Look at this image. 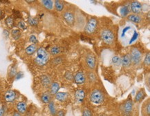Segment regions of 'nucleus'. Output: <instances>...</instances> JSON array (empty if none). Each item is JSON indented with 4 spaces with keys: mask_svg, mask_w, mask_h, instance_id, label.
Masks as SVG:
<instances>
[{
    "mask_svg": "<svg viewBox=\"0 0 150 116\" xmlns=\"http://www.w3.org/2000/svg\"><path fill=\"white\" fill-rule=\"evenodd\" d=\"M85 74L82 71L77 72L74 77V81L77 84H82L83 83H85Z\"/></svg>",
    "mask_w": 150,
    "mask_h": 116,
    "instance_id": "9b49d317",
    "label": "nucleus"
},
{
    "mask_svg": "<svg viewBox=\"0 0 150 116\" xmlns=\"http://www.w3.org/2000/svg\"><path fill=\"white\" fill-rule=\"evenodd\" d=\"M2 15H3V13L2 11H1V10L0 9V18L2 17Z\"/></svg>",
    "mask_w": 150,
    "mask_h": 116,
    "instance_id": "a19ab883",
    "label": "nucleus"
},
{
    "mask_svg": "<svg viewBox=\"0 0 150 116\" xmlns=\"http://www.w3.org/2000/svg\"><path fill=\"white\" fill-rule=\"evenodd\" d=\"M63 18L64 21L67 23V24L70 26H73L75 23V17L73 14L71 12H65L63 14Z\"/></svg>",
    "mask_w": 150,
    "mask_h": 116,
    "instance_id": "6e6552de",
    "label": "nucleus"
},
{
    "mask_svg": "<svg viewBox=\"0 0 150 116\" xmlns=\"http://www.w3.org/2000/svg\"><path fill=\"white\" fill-rule=\"evenodd\" d=\"M101 39L107 44H111L114 40V34L109 29H105L101 32Z\"/></svg>",
    "mask_w": 150,
    "mask_h": 116,
    "instance_id": "7ed1b4c3",
    "label": "nucleus"
},
{
    "mask_svg": "<svg viewBox=\"0 0 150 116\" xmlns=\"http://www.w3.org/2000/svg\"><path fill=\"white\" fill-rule=\"evenodd\" d=\"M129 13V9L127 6H123L120 9V14L123 17H127L128 14Z\"/></svg>",
    "mask_w": 150,
    "mask_h": 116,
    "instance_id": "cd10ccee",
    "label": "nucleus"
},
{
    "mask_svg": "<svg viewBox=\"0 0 150 116\" xmlns=\"http://www.w3.org/2000/svg\"><path fill=\"white\" fill-rule=\"evenodd\" d=\"M86 63L91 69H94L95 67V57L92 53L87 55L86 57Z\"/></svg>",
    "mask_w": 150,
    "mask_h": 116,
    "instance_id": "423d86ee",
    "label": "nucleus"
},
{
    "mask_svg": "<svg viewBox=\"0 0 150 116\" xmlns=\"http://www.w3.org/2000/svg\"><path fill=\"white\" fill-rule=\"evenodd\" d=\"M55 8L57 11L61 12V11H62L64 10V5L62 1H57H57H55Z\"/></svg>",
    "mask_w": 150,
    "mask_h": 116,
    "instance_id": "b1692460",
    "label": "nucleus"
},
{
    "mask_svg": "<svg viewBox=\"0 0 150 116\" xmlns=\"http://www.w3.org/2000/svg\"><path fill=\"white\" fill-rule=\"evenodd\" d=\"M59 89H60V84L57 82H53L50 87V94L55 95V94L58 93Z\"/></svg>",
    "mask_w": 150,
    "mask_h": 116,
    "instance_id": "dca6fc26",
    "label": "nucleus"
},
{
    "mask_svg": "<svg viewBox=\"0 0 150 116\" xmlns=\"http://www.w3.org/2000/svg\"><path fill=\"white\" fill-rule=\"evenodd\" d=\"M112 63L116 66H120L121 64V60H120V57L118 56L115 55L112 58Z\"/></svg>",
    "mask_w": 150,
    "mask_h": 116,
    "instance_id": "c756f323",
    "label": "nucleus"
},
{
    "mask_svg": "<svg viewBox=\"0 0 150 116\" xmlns=\"http://www.w3.org/2000/svg\"><path fill=\"white\" fill-rule=\"evenodd\" d=\"M133 107V101L131 100V99H127V100L125 102L124 105H123V111H124L125 114L129 115V114H130L132 112Z\"/></svg>",
    "mask_w": 150,
    "mask_h": 116,
    "instance_id": "1a4fd4ad",
    "label": "nucleus"
},
{
    "mask_svg": "<svg viewBox=\"0 0 150 116\" xmlns=\"http://www.w3.org/2000/svg\"><path fill=\"white\" fill-rule=\"evenodd\" d=\"M11 35L15 39H19L21 37V31L19 29H14L11 31Z\"/></svg>",
    "mask_w": 150,
    "mask_h": 116,
    "instance_id": "393cba45",
    "label": "nucleus"
},
{
    "mask_svg": "<svg viewBox=\"0 0 150 116\" xmlns=\"http://www.w3.org/2000/svg\"><path fill=\"white\" fill-rule=\"evenodd\" d=\"M82 116H93V115H92V113L90 110L86 109L83 111V113H82Z\"/></svg>",
    "mask_w": 150,
    "mask_h": 116,
    "instance_id": "72a5a7b5",
    "label": "nucleus"
},
{
    "mask_svg": "<svg viewBox=\"0 0 150 116\" xmlns=\"http://www.w3.org/2000/svg\"><path fill=\"white\" fill-rule=\"evenodd\" d=\"M42 4L47 10H52L53 8V1L51 0H42Z\"/></svg>",
    "mask_w": 150,
    "mask_h": 116,
    "instance_id": "412c9836",
    "label": "nucleus"
},
{
    "mask_svg": "<svg viewBox=\"0 0 150 116\" xmlns=\"http://www.w3.org/2000/svg\"><path fill=\"white\" fill-rule=\"evenodd\" d=\"M90 100L95 104H102L105 100V95L100 90H93L90 94Z\"/></svg>",
    "mask_w": 150,
    "mask_h": 116,
    "instance_id": "f03ea898",
    "label": "nucleus"
},
{
    "mask_svg": "<svg viewBox=\"0 0 150 116\" xmlns=\"http://www.w3.org/2000/svg\"><path fill=\"white\" fill-rule=\"evenodd\" d=\"M131 10L134 14L137 15L142 11V4L139 1H134L131 4Z\"/></svg>",
    "mask_w": 150,
    "mask_h": 116,
    "instance_id": "9d476101",
    "label": "nucleus"
},
{
    "mask_svg": "<svg viewBox=\"0 0 150 116\" xmlns=\"http://www.w3.org/2000/svg\"><path fill=\"white\" fill-rule=\"evenodd\" d=\"M13 116H21V115L19 113H18L17 111H14L13 112Z\"/></svg>",
    "mask_w": 150,
    "mask_h": 116,
    "instance_id": "58836bf2",
    "label": "nucleus"
},
{
    "mask_svg": "<svg viewBox=\"0 0 150 116\" xmlns=\"http://www.w3.org/2000/svg\"><path fill=\"white\" fill-rule=\"evenodd\" d=\"M41 82H42V83L44 86L49 85L51 82L50 78L47 75H43L42 76V77H41Z\"/></svg>",
    "mask_w": 150,
    "mask_h": 116,
    "instance_id": "c85d7f7f",
    "label": "nucleus"
},
{
    "mask_svg": "<svg viewBox=\"0 0 150 116\" xmlns=\"http://www.w3.org/2000/svg\"><path fill=\"white\" fill-rule=\"evenodd\" d=\"M131 57V63L135 65H137L141 61L142 53L139 49L136 47H133L131 51V54L129 55Z\"/></svg>",
    "mask_w": 150,
    "mask_h": 116,
    "instance_id": "20e7f679",
    "label": "nucleus"
},
{
    "mask_svg": "<svg viewBox=\"0 0 150 116\" xmlns=\"http://www.w3.org/2000/svg\"><path fill=\"white\" fill-rule=\"evenodd\" d=\"M5 23H6V26L9 28V29H12L14 26V19L12 16L8 17L5 20Z\"/></svg>",
    "mask_w": 150,
    "mask_h": 116,
    "instance_id": "5701e85b",
    "label": "nucleus"
},
{
    "mask_svg": "<svg viewBox=\"0 0 150 116\" xmlns=\"http://www.w3.org/2000/svg\"><path fill=\"white\" fill-rule=\"evenodd\" d=\"M41 100H42L43 103L49 104L51 101V94L49 93H43L42 96H41Z\"/></svg>",
    "mask_w": 150,
    "mask_h": 116,
    "instance_id": "aec40b11",
    "label": "nucleus"
},
{
    "mask_svg": "<svg viewBox=\"0 0 150 116\" xmlns=\"http://www.w3.org/2000/svg\"><path fill=\"white\" fill-rule=\"evenodd\" d=\"M28 22L29 24L32 26H35L38 24L39 20L36 17H29V19H28Z\"/></svg>",
    "mask_w": 150,
    "mask_h": 116,
    "instance_id": "bb28decb",
    "label": "nucleus"
},
{
    "mask_svg": "<svg viewBox=\"0 0 150 116\" xmlns=\"http://www.w3.org/2000/svg\"><path fill=\"white\" fill-rule=\"evenodd\" d=\"M127 19L129 21H132L133 23H136V24H138L141 21V17L138 15H130L128 16Z\"/></svg>",
    "mask_w": 150,
    "mask_h": 116,
    "instance_id": "6ab92c4d",
    "label": "nucleus"
},
{
    "mask_svg": "<svg viewBox=\"0 0 150 116\" xmlns=\"http://www.w3.org/2000/svg\"><path fill=\"white\" fill-rule=\"evenodd\" d=\"M68 97V93H62L58 92L55 94V98L57 100L60 101V102H64Z\"/></svg>",
    "mask_w": 150,
    "mask_h": 116,
    "instance_id": "f3484780",
    "label": "nucleus"
},
{
    "mask_svg": "<svg viewBox=\"0 0 150 116\" xmlns=\"http://www.w3.org/2000/svg\"><path fill=\"white\" fill-rule=\"evenodd\" d=\"M26 2H33L34 1H26Z\"/></svg>",
    "mask_w": 150,
    "mask_h": 116,
    "instance_id": "79ce46f5",
    "label": "nucleus"
},
{
    "mask_svg": "<svg viewBox=\"0 0 150 116\" xmlns=\"http://www.w3.org/2000/svg\"><path fill=\"white\" fill-rule=\"evenodd\" d=\"M98 27V20L94 17L90 18L85 26V32L88 34H92Z\"/></svg>",
    "mask_w": 150,
    "mask_h": 116,
    "instance_id": "39448f33",
    "label": "nucleus"
},
{
    "mask_svg": "<svg viewBox=\"0 0 150 116\" xmlns=\"http://www.w3.org/2000/svg\"><path fill=\"white\" fill-rule=\"evenodd\" d=\"M144 64H145V65H146V66H149V64H150V53H148L146 55L145 57Z\"/></svg>",
    "mask_w": 150,
    "mask_h": 116,
    "instance_id": "473e14b6",
    "label": "nucleus"
},
{
    "mask_svg": "<svg viewBox=\"0 0 150 116\" xmlns=\"http://www.w3.org/2000/svg\"><path fill=\"white\" fill-rule=\"evenodd\" d=\"M17 111L20 114H24L27 111V104L24 102H18L16 105Z\"/></svg>",
    "mask_w": 150,
    "mask_h": 116,
    "instance_id": "f8f14e48",
    "label": "nucleus"
},
{
    "mask_svg": "<svg viewBox=\"0 0 150 116\" xmlns=\"http://www.w3.org/2000/svg\"><path fill=\"white\" fill-rule=\"evenodd\" d=\"M18 28L21 30H26L27 29V25L26 24V23L24 21H20L18 22L17 24Z\"/></svg>",
    "mask_w": 150,
    "mask_h": 116,
    "instance_id": "7c9ffc66",
    "label": "nucleus"
},
{
    "mask_svg": "<svg viewBox=\"0 0 150 116\" xmlns=\"http://www.w3.org/2000/svg\"><path fill=\"white\" fill-rule=\"evenodd\" d=\"M56 116H65V111L60 110L57 112Z\"/></svg>",
    "mask_w": 150,
    "mask_h": 116,
    "instance_id": "c9c22d12",
    "label": "nucleus"
},
{
    "mask_svg": "<svg viewBox=\"0 0 150 116\" xmlns=\"http://www.w3.org/2000/svg\"><path fill=\"white\" fill-rule=\"evenodd\" d=\"M88 77H89V79L91 82H94L95 79H96L95 75L93 74V73H89L88 74Z\"/></svg>",
    "mask_w": 150,
    "mask_h": 116,
    "instance_id": "f704fd0d",
    "label": "nucleus"
},
{
    "mask_svg": "<svg viewBox=\"0 0 150 116\" xmlns=\"http://www.w3.org/2000/svg\"><path fill=\"white\" fill-rule=\"evenodd\" d=\"M145 96H146L145 91V90L143 89H141L139 91H138V93H136V96H135V98H134L135 102H141V101L145 98Z\"/></svg>",
    "mask_w": 150,
    "mask_h": 116,
    "instance_id": "2eb2a0df",
    "label": "nucleus"
},
{
    "mask_svg": "<svg viewBox=\"0 0 150 116\" xmlns=\"http://www.w3.org/2000/svg\"><path fill=\"white\" fill-rule=\"evenodd\" d=\"M49 59V53L43 47H39L37 50V55H36L35 62L39 66H44L48 62Z\"/></svg>",
    "mask_w": 150,
    "mask_h": 116,
    "instance_id": "f257e3e1",
    "label": "nucleus"
},
{
    "mask_svg": "<svg viewBox=\"0 0 150 116\" xmlns=\"http://www.w3.org/2000/svg\"><path fill=\"white\" fill-rule=\"evenodd\" d=\"M100 116H104V115H100Z\"/></svg>",
    "mask_w": 150,
    "mask_h": 116,
    "instance_id": "37998d69",
    "label": "nucleus"
},
{
    "mask_svg": "<svg viewBox=\"0 0 150 116\" xmlns=\"http://www.w3.org/2000/svg\"><path fill=\"white\" fill-rule=\"evenodd\" d=\"M146 113H147L148 115H149V114H150V104H149V102H148L147 106L146 107Z\"/></svg>",
    "mask_w": 150,
    "mask_h": 116,
    "instance_id": "e433bc0d",
    "label": "nucleus"
},
{
    "mask_svg": "<svg viewBox=\"0 0 150 116\" xmlns=\"http://www.w3.org/2000/svg\"><path fill=\"white\" fill-rule=\"evenodd\" d=\"M15 75H16V69H11V72H10V75L13 77V76H15Z\"/></svg>",
    "mask_w": 150,
    "mask_h": 116,
    "instance_id": "4c0bfd02",
    "label": "nucleus"
},
{
    "mask_svg": "<svg viewBox=\"0 0 150 116\" xmlns=\"http://www.w3.org/2000/svg\"><path fill=\"white\" fill-rule=\"evenodd\" d=\"M29 41H30L33 44H36L38 43V40H37V37H36V36L34 35H32L30 36V37H29Z\"/></svg>",
    "mask_w": 150,
    "mask_h": 116,
    "instance_id": "2f4dec72",
    "label": "nucleus"
},
{
    "mask_svg": "<svg viewBox=\"0 0 150 116\" xmlns=\"http://www.w3.org/2000/svg\"><path fill=\"white\" fill-rule=\"evenodd\" d=\"M61 52V49L58 46H53L50 49V53L52 55H57Z\"/></svg>",
    "mask_w": 150,
    "mask_h": 116,
    "instance_id": "a878e982",
    "label": "nucleus"
},
{
    "mask_svg": "<svg viewBox=\"0 0 150 116\" xmlns=\"http://www.w3.org/2000/svg\"><path fill=\"white\" fill-rule=\"evenodd\" d=\"M85 97V92L82 89H79L77 90L76 92L75 93V97L76 99V101L79 103L82 102L84 100Z\"/></svg>",
    "mask_w": 150,
    "mask_h": 116,
    "instance_id": "4468645a",
    "label": "nucleus"
},
{
    "mask_svg": "<svg viewBox=\"0 0 150 116\" xmlns=\"http://www.w3.org/2000/svg\"><path fill=\"white\" fill-rule=\"evenodd\" d=\"M36 51H37V46H36L35 44H31L28 47H26V49H25L26 53L29 55H33Z\"/></svg>",
    "mask_w": 150,
    "mask_h": 116,
    "instance_id": "a211bd4d",
    "label": "nucleus"
},
{
    "mask_svg": "<svg viewBox=\"0 0 150 116\" xmlns=\"http://www.w3.org/2000/svg\"><path fill=\"white\" fill-rule=\"evenodd\" d=\"M120 60H121V64L124 67H129L131 64V57H130V55L129 54L123 55V57L120 58Z\"/></svg>",
    "mask_w": 150,
    "mask_h": 116,
    "instance_id": "ddd939ff",
    "label": "nucleus"
},
{
    "mask_svg": "<svg viewBox=\"0 0 150 116\" xmlns=\"http://www.w3.org/2000/svg\"><path fill=\"white\" fill-rule=\"evenodd\" d=\"M4 111L3 109H0V116H4Z\"/></svg>",
    "mask_w": 150,
    "mask_h": 116,
    "instance_id": "ea45409f",
    "label": "nucleus"
},
{
    "mask_svg": "<svg viewBox=\"0 0 150 116\" xmlns=\"http://www.w3.org/2000/svg\"><path fill=\"white\" fill-rule=\"evenodd\" d=\"M17 97V94H16L15 91L13 90H9L6 91V93L4 95V99L6 102H14L15 99Z\"/></svg>",
    "mask_w": 150,
    "mask_h": 116,
    "instance_id": "0eeeda50",
    "label": "nucleus"
},
{
    "mask_svg": "<svg viewBox=\"0 0 150 116\" xmlns=\"http://www.w3.org/2000/svg\"><path fill=\"white\" fill-rule=\"evenodd\" d=\"M49 109L50 111L51 114L53 116H56V114H57V110L55 109V104H54V102L53 101H51L49 103Z\"/></svg>",
    "mask_w": 150,
    "mask_h": 116,
    "instance_id": "4be33fe9",
    "label": "nucleus"
}]
</instances>
